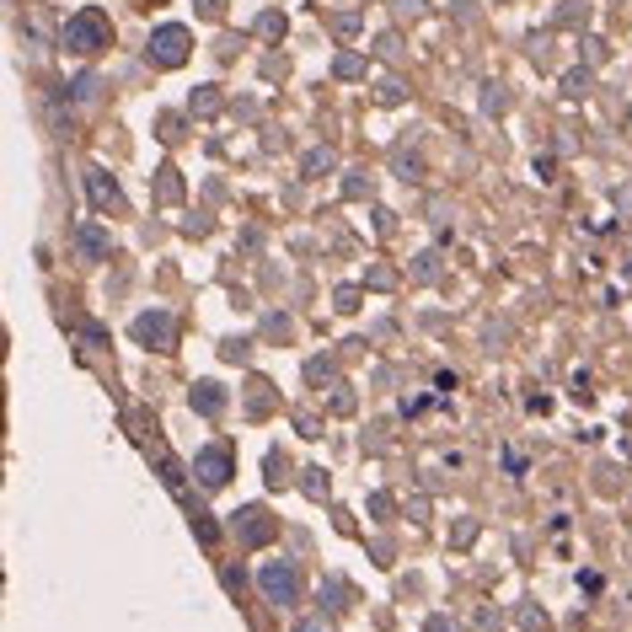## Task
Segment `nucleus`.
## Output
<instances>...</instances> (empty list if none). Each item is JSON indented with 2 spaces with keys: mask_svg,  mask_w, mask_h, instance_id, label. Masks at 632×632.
I'll return each instance as SVG.
<instances>
[{
  "mask_svg": "<svg viewBox=\"0 0 632 632\" xmlns=\"http://www.w3.org/2000/svg\"><path fill=\"white\" fill-rule=\"evenodd\" d=\"M107 43H113V27H107L102 11H80V16L64 21V48L70 54H102Z\"/></svg>",
  "mask_w": 632,
  "mask_h": 632,
  "instance_id": "nucleus-1",
  "label": "nucleus"
},
{
  "mask_svg": "<svg viewBox=\"0 0 632 632\" xmlns=\"http://www.w3.org/2000/svg\"><path fill=\"white\" fill-rule=\"evenodd\" d=\"M188 54H193V43H188V27L166 21V27H156V32H150V59H156V64H172V70H177Z\"/></svg>",
  "mask_w": 632,
  "mask_h": 632,
  "instance_id": "nucleus-2",
  "label": "nucleus"
},
{
  "mask_svg": "<svg viewBox=\"0 0 632 632\" xmlns=\"http://www.w3.org/2000/svg\"><path fill=\"white\" fill-rule=\"evenodd\" d=\"M257 585H263V595L279 601V606H290V601L300 595V574H295L290 563H268V569L257 574Z\"/></svg>",
  "mask_w": 632,
  "mask_h": 632,
  "instance_id": "nucleus-3",
  "label": "nucleus"
},
{
  "mask_svg": "<svg viewBox=\"0 0 632 632\" xmlns=\"http://www.w3.org/2000/svg\"><path fill=\"white\" fill-rule=\"evenodd\" d=\"M134 338H139L145 349H166V343L177 338V322H172L166 311H145V316L134 322Z\"/></svg>",
  "mask_w": 632,
  "mask_h": 632,
  "instance_id": "nucleus-4",
  "label": "nucleus"
},
{
  "mask_svg": "<svg viewBox=\"0 0 632 632\" xmlns=\"http://www.w3.org/2000/svg\"><path fill=\"white\" fill-rule=\"evenodd\" d=\"M198 483H204V488L231 483V445H215V451H204V456H198Z\"/></svg>",
  "mask_w": 632,
  "mask_h": 632,
  "instance_id": "nucleus-5",
  "label": "nucleus"
},
{
  "mask_svg": "<svg viewBox=\"0 0 632 632\" xmlns=\"http://www.w3.org/2000/svg\"><path fill=\"white\" fill-rule=\"evenodd\" d=\"M86 188H91V198H97L102 209H113V215L123 209V193H118V182H113L102 166H91V172H86Z\"/></svg>",
  "mask_w": 632,
  "mask_h": 632,
  "instance_id": "nucleus-6",
  "label": "nucleus"
},
{
  "mask_svg": "<svg viewBox=\"0 0 632 632\" xmlns=\"http://www.w3.org/2000/svg\"><path fill=\"white\" fill-rule=\"evenodd\" d=\"M236 531H241L247 542H268V536H274V520H268V510H263V504H257V510L247 504V510L236 515Z\"/></svg>",
  "mask_w": 632,
  "mask_h": 632,
  "instance_id": "nucleus-7",
  "label": "nucleus"
},
{
  "mask_svg": "<svg viewBox=\"0 0 632 632\" xmlns=\"http://www.w3.org/2000/svg\"><path fill=\"white\" fill-rule=\"evenodd\" d=\"M75 247H80V252H86L91 263L113 252V241H107V231H102V225H80V231H75Z\"/></svg>",
  "mask_w": 632,
  "mask_h": 632,
  "instance_id": "nucleus-8",
  "label": "nucleus"
},
{
  "mask_svg": "<svg viewBox=\"0 0 632 632\" xmlns=\"http://www.w3.org/2000/svg\"><path fill=\"white\" fill-rule=\"evenodd\" d=\"M193 408H198V413H220V408H225V392L204 381V386H193Z\"/></svg>",
  "mask_w": 632,
  "mask_h": 632,
  "instance_id": "nucleus-9",
  "label": "nucleus"
},
{
  "mask_svg": "<svg viewBox=\"0 0 632 632\" xmlns=\"http://www.w3.org/2000/svg\"><path fill=\"white\" fill-rule=\"evenodd\" d=\"M333 70H338L343 80H354V75H365V59H359V54H338V59H333Z\"/></svg>",
  "mask_w": 632,
  "mask_h": 632,
  "instance_id": "nucleus-10",
  "label": "nucleus"
},
{
  "mask_svg": "<svg viewBox=\"0 0 632 632\" xmlns=\"http://www.w3.org/2000/svg\"><path fill=\"white\" fill-rule=\"evenodd\" d=\"M70 97H75V102H91V97H97V75H75V80H70Z\"/></svg>",
  "mask_w": 632,
  "mask_h": 632,
  "instance_id": "nucleus-11",
  "label": "nucleus"
},
{
  "mask_svg": "<svg viewBox=\"0 0 632 632\" xmlns=\"http://www.w3.org/2000/svg\"><path fill=\"white\" fill-rule=\"evenodd\" d=\"M257 32H268V38H279V32H284V16H279V11H268V16H257Z\"/></svg>",
  "mask_w": 632,
  "mask_h": 632,
  "instance_id": "nucleus-12",
  "label": "nucleus"
},
{
  "mask_svg": "<svg viewBox=\"0 0 632 632\" xmlns=\"http://www.w3.org/2000/svg\"><path fill=\"white\" fill-rule=\"evenodd\" d=\"M327 166H333V156H327V150H311V156H306V172H311V177H322Z\"/></svg>",
  "mask_w": 632,
  "mask_h": 632,
  "instance_id": "nucleus-13",
  "label": "nucleus"
},
{
  "mask_svg": "<svg viewBox=\"0 0 632 632\" xmlns=\"http://www.w3.org/2000/svg\"><path fill=\"white\" fill-rule=\"evenodd\" d=\"M338 32H343V38H354V32H359V16H354V11H343V16H338Z\"/></svg>",
  "mask_w": 632,
  "mask_h": 632,
  "instance_id": "nucleus-14",
  "label": "nucleus"
},
{
  "mask_svg": "<svg viewBox=\"0 0 632 632\" xmlns=\"http://www.w3.org/2000/svg\"><path fill=\"white\" fill-rule=\"evenodd\" d=\"M215 102H220V91H209V86H204V91H198V97H193V107H198V113H209V107H215Z\"/></svg>",
  "mask_w": 632,
  "mask_h": 632,
  "instance_id": "nucleus-15",
  "label": "nucleus"
},
{
  "mask_svg": "<svg viewBox=\"0 0 632 632\" xmlns=\"http://www.w3.org/2000/svg\"><path fill=\"white\" fill-rule=\"evenodd\" d=\"M198 5V16H225V0H193Z\"/></svg>",
  "mask_w": 632,
  "mask_h": 632,
  "instance_id": "nucleus-16",
  "label": "nucleus"
},
{
  "mask_svg": "<svg viewBox=\"0 0 632 632\" xmlns=\"http://www.w3.org/2000/svg\"><path fill=\"white\" fill-rule=\"evenodd\" d=\"M563 91H569V97H579V91H585V70H574V75L563 80Z\"/></svg>",
  "mask_w": 632,
  "mask_h": 632,
  "instance_id": "nucleus-17",
  "label": "nucleus"
},
{
  "mask_svg": "<svg viewBox=\"0 0 632 632\" xmlns=\"http://www.w3.org/2000/svg\"><path fill=\"white\" fill-rule=\"evenodd\" d=\"M381 102H402V86L397 80H381Z\"/></svg>",
  "mask_w": 632,
  "mask_h": 632,
  "instance_id": "nucleus-18",
  "label": "nucleus"
},
{
  "mask_svg": "<svg viewBox=\"0 0 632 632\" xmlns=\"http://www.w3.org/2000/svg\"><path fill=\"white\" fill-rule=\"evenodd\" d=\"M295 632H327V622H306V628H295Z\"/></svg>",
  "mask_w": 632,
  "mask_h": 632,
  "instance_id": "nucleus-19",
  "label": "nucleus"
}]
</instances>
